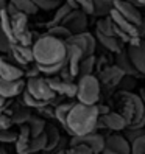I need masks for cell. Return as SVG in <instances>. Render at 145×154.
<instances>
[{"instance_id": "22", "label": "cell", "mask_w": 145, "mask_h": 154, "mask_svg": "<svg viewBox=\"0 0 145 154\" xmlns=\"http://www.w3.org/2000/svg\"><path fill=\"white\" fill-rule=\"evenodd\" d=\"M44 134H45V137H47V145H45L44 151H55V148L61 143L59 129L53 123H47L45 125V129H44Z\"/></svg>"}, {"instance_id": "40", "label": "cell", "mask_w": 145, "mask_h": 154, "mask_svg": "<svg viewBox=\"0 0 145 154\" xmlns=\"http://www.w3.org/2000/svg\"><path fill=\"white\" fill-rule=\"evenodd\" d=\"M64 3H67L70 8H77V2H75V0H64Z\"/></svg>"}, {"instance_id": "2", "label": "cell", "mask_w": 145, "mask_h": 154, "mask_svg": "<svg viewBox=\"0 0 145 154\" xmlns=\"http://www.w3.org/2000/svg\"><path fill=\"white\" fill-rule=\"evenodd\" d=\"M33 59L36 64H58L66 61V41L53 38L50 34H42L41 38L31 45Z\"/></svg>"}, {"instance_id": "32", "label": "cell", "mask_w": 145, "mask_h": 154, "mask_svg": "<svg viewBox=\"0 0 145 154\" xmlns=\"http://www.w3.org/2000/svg\"><path fill=\"white\" fill-rule=\"evenodd\" d=\"M47 34L53 36V38H58V39H61V41H66L69 36H70V31H69L62 23H58V25L49 26V28H47Z\"/></svg>"}, {"instance_id": "42", "label": "cell", "mask_w": 145, "mask_h": 154, "mask_svg": "<svg viewBox=\"0 0 145 154\" xmlns=\"http://www.w3.org/2000/svg\"><path fill=\"white\" fill-rule=\"evenodd\" d=\"M125 2H128V3H133V5H136L137 8H140V5H139V2H137V0H125Z\"/></svg>"}, {"instance_id": "37", "label": "cell", "mask_w": 145, "mask_h": 154, "mask_svg": "<svg viewBox=\"0 0 145 154\" xmlns=\"http://www.w3.org/2000/svg\"><path fill=\"white\" fill-rule=\"evenodd\" d=\"M66 154H94V151L86 145H72L69 149H66Z\"/></svg>"}, {"instance_id": "27", "label": "cell", "mask_w": 145, "mask_h": 154, "mask_svg": "<svg viewBox=\"0 0 145 154\" xmlns=\"http://www.w3.org/2000/svg\"><path fill=\"white\" fill-rule=\"evenodd\" d=\"M97 66V59L94 55H89V56H83L80 62V69H78V75L83 76V75H92V72Z\"/></svg>"}, {"instance_id": "10", "label": "cell", "mask_w": 145, "mask_h": 154, "mask_svg": "<svg viewBox=\"0 0 145 154\" xmlns=\"http://www.w3.org/2000/svg\"><path fill=\"white\" fill-rule=\"evenodd\" d=\"M102 154H131L130 142L122 134H109L108 137H105Z\"/></svg>"}, {"instance_id": "35", "label": "cell", "mask_w": 145, "mask_h": 154, "mask_svg": "<svg viewBox=\"0 0 145 154\" xmlns=\"http://www.w3.org/2000/svg\"><path fill=\"white\" fill-rule=\"evenodd\" d=\"M130 148H131V154H145V134L130 142Z\"/></svg>"}, {"instance_id": "44", "label": "cell", "mask_w": 145, "mask_h": 154, "mask_svg": "<svg viewBox=\"0 0 145 154\" xmlns=\"http://www.w3.org/2000/svg\"><path fill=\"white\" fill-rule=\"evenodd\" d=\"M56 149H58V148H56ZM56 154H66V149H61V148H59V149L56 151Z\"/></svg>"}, {"instance_id": "43", "label": "cell", "mask_w": 145, "mask_h": 154, "mask_svg": "<svg viewBox=\"0 0 145 154\" xmlns=\"http://www.w3.org/2000/svg\"><path fill=\"white\" fill-rule=\"evenodd\" d=\"M0 154H8V151H6V149L2 146V145H0Z\"/></svg>"}, {"instance_id": "25", "label": "cell", "mask_w": 145, "mask_h": 154, "mask_svg": "<svg viewBox=\"0 0 145 154\" xmlns=\"http://www.w3.org/2000/svg\"><path fill=\"white\" fill-rule=\"evenodd\" d=\"M27 125H28V129H30V135H31V137H36V135H39V134L44 132L45 125H47V123H45V120L42 119V117L31 114V117L28 119Z\"/></svg>"}, {"instance_id": "16", "label": "cell", "mask_w": 145, "mask_h": 154, "mask_svg": "<svg viewBox=\"0 0 145 154\" xmlns=\"http://www.w3.org/2000/svg\"><path fill=\"white\" fill-rule=\"evenodd\" d=\"M47 83L52 87L53 92L61 95V97L75 98V95H77V84H74L72 81L61 79L58 75L56 76H47Z\"/></svg>"}, {"instance_id": "19", "label": "cell", "mask_w": 145, "mask_h": 154, "mask_svg": "<svg viewBox=\"0 0 145 154\" xmlns=\"http://www.w3.org/2000/svg\"><path fill=\"white\" fill-rule=\"evenodd\" d=\"M25 89L24 79H3L0 78V97L2 98H14Z\"/></svg>"}, {"instance_id": "15", "label": "cell", "mask_w": 145, "mask_h": 154, "mask_svg": "<svg viewBox=\"0 0 145 154\" xmlns=\"http://www.w3.org/2000/svg\"><path fill=\"white\" fill-rule=\"evenodd\" d=\"M126 53H128L133 66L137 69L142 76H145V41L140 39L136 44H130V47L126 48Z\"/></svg>"}, {"instance_id": "5", "label": "cell", "mask_w": 145, "mask_h": 154, "mask_svg": "<svg viewBox=\"0 0 145 154\" xmlns=\"http://www.w3.org/2000/svg\"><path fill=\"white\" fill-rule=\"evenodd\" d=\"M102 95V87L98 83V78L94 75H83L80 76L77 83V95L75 98L80 103L84 104H97Z\"/></svg>"}, {"instance_id": "21", "label": "cell", "mask_w": 145, "mask_h": 154, "mask_svg": "<svg viewBox=\"0 0 145 154\" xmlns=\"http://www.w3.org/2000/svg\"><path fill=\"white\" fill-rule=\"evenodd\" d=\"M115 66L119 67V69H122L125 75L133 76V78L134 76L142 78V75L137 72V69L133 66V62H131V59L128 56V53H126V50H123V48L119 53H115Z\"/></svg>"}, {"instance_id": "24", "label": "cell", "mask_w": 145, "mask_h": 154, "mask_svg": "<svg viewBox=\"0 0 145 154\" xmlns=\"http://www.w3.org/2000/svg\"><path fill=\"white\" fill-rule=\"evenodd\" d=\"M11 122L13 125H25L27 122H28V119L31 117V109L30 107H27L25 104L20 106V107H16V109L11 111Z\"/></svg>"}, {"instance_id": "13", "label": "cell", "mask_w": 145, "mask_h": 154, "mask_svg": "<svg viewBox=\"0 0 145 154\" xmlns=\"http://www.w3.org/2000/svg\"><path fill=\"white\" fill-rule=\"evenodd\" d=\"M8 55L13 58L14 64H17L19 67H27V66H30L31 62H34L31 45H22V44L13 42Z\"/></svg>"}, {"instance_id": "9", "label": "cell", "mask_w": 145, "mask_h": 154, "mask_svg": "<svg viewBox=\"0 0 145 154\" xmlns=\"http://www.w3.org/2000/svg\"><path fill=\"white\" fill-rule=\"evenodd\" d=\"M61 23L70 31V34L86 31V28H87V14L84 11H81L80 8H74V10L69 11V14L64 17V20H62Z\"/></svg>"}, {"instance_id": "18", "label": "cell", "mask_w": 145, "mask_h": 154, "mask_svg": "<svg viewBox=\"0 0 145 154\" xmlns=\"http://www.w3.org/2000/svg\"><path fill=\"white\" fill-rule=\"evenodd\" d=\"M66 47H67V53H66V67L70 72L72 76H78V69H80V62L83 59V51H81L77 45L74 44H67L66 42Z\"/></svg>"}, {"instance_id": "30", "label": "cell", "mask_w": 145, "mask_h": 154, "mask_svg": "<svg viewBox=\"0 0 145 154\" xmlns=\"http://www.w3.org/2000/svg\"><path fill=\"white\" fill-rule=\"evenodd\" d=\"M70 10H74V8H70L67 3H61L58 8H55V16H53V17H52V20L47 23V28H49V26H53V25L61 23L62 20H64V17L69 14Z\"/></svg>"}, {"instance_id": "29", "label": "cell", "mask_w": 145, "mask_h": 154, "mask_svg": "<svg viewBox=\"0 0 145 154\" xmlns=\"http://www.w3.org/2000/svg\"><path fill=\"white\" fill-rule=\"evenodd\" d=\"M112 2L114 0H92L94 5V14L105 17L109 14V11L112 10Z\"/></svg>"}, {"instance_id": "20", "label": "cell", "mask_w": 145, "mask_h": 154, "mask_svg": "<svg viewBox=\"0 0 145 154\" xmlns=\"http://www.w3.org/2000/svg\"><path fill=\"white\" fill-rule=\"evenodd\" d=\"M25 72L14 62L6 61L5 58H0V78L3 79H22Z\"/></svg>"}, {"instance_id": "11", "label": "cell", "mask_w": 145, "mask_h": 154, "mask_svg": "<svg viewBox=\"0 0 145 154\" xmlns=\"http://www.w3.org/2000/svg\"><path fill=\"white\" fill-rule=\"evenodd\" d=\"M67 44H74L77 47L83 51L84 56H89V55H94L95 51V47H97V39L95 36H92L87 31H81V33H77V34H70L69 38L66 39Z\"/></svg>"}, {"instance_id": "3", "label": "cell", "mask_w": 145, "mask_h": 154, "mask_svg": "<svg viewBox=\"0 0 145 154\" xmlns=\"http://www.w3.org/2000/svg\"><path fill=\"white\" fill-rule=\"evenodd\" d=\"M117 104L126 126H145V101L139 95L131 90H120L117 95Z\"/></svg>"}, {"instance_id": "41", "label": "cell", "mask_w": 145, "mask_h": 154, "mask_svg": "<svg viewBox=\"0 0 145 154\" xmlns=\"http://www.w3.org/2000/svg\"><path fill=\"white\" fill-rule=\"evenodd\" d=\"M6 5H8V0H0V10L6 8Z\"/></svg>"}, {"instance_id": "36", "label": "cell", "mask_w": 145, "mask_h": 154, "mask_svg": "<svg viewBox=\"0 0 145 154\" xmlns=\"http://www.w3.org/2000/svg\"><path fill=\"white\" fill-rule=\"evenodd\" d=\"M17 139V132L10 129H0V143H14Z\"/></svg>"}, {"instance_id": "34", "label": "cell", "mask_w": 145, "mask_h": 154, "mask_svg": "<svg viewBox=\"0 0 145 154\" xmlns=\"http://www.w3.org/2000/svg\"><path fill=\"white\" fill-rule=\"evenodd\" d=\"M31 2L38 6V10H44V11H52L58 8L62 0H31Z\"/></svg>"}, {"instance_id": "17", "label": "cell", "mask_w": 145, "mask_h": 154, "mask_svg": "<svg viewBox=\"0 0 145 154\" xmlns=\"http://www.w3.org/2000/svg\"><path fill=\"white\" fill-rule=\"evenodd\" d=\"M98 126H105L106 129H111L114 132H120L126 128V122L119 112H106L98 117Z\"/></svg>"}, {"instance_id": "23", "label": "cell", "mask_w": 145, "mask_h": 154, "mask_svg": "<svg viewBox=\"0 0 145 154\" xmlns=\"http://www.w3.org/2000/svg\"><path fill=\"white\" fill-rule=\"evenodd\" d=\"M95 39L102 44V47H105L106 50H109L111 53H119L122 50V44L120 39L115 36H109V34H103L95 31Z\"/></svg>"}, {"instance_id": "7", "label": "cell", "mask_w": 145, "mask_h": 154, "mask_svg": "<svg viewBox=\"0 0 145 154\" xmlns=\"http://www.w3.org/2000/svg\"><path fill=\"white\" fill-rule=\"evenodd\" d=\"M25 90L36 100H39V101L50 103L53 98H56V94L52 90V87L47 83V78L44 76L28 78L25 81Z\"/></svg>"}, {"instance_id": "1", "label": "cell", "mask_w": 145, "mask_h": 154, "mask_svg": "<svg viewBox=\"0 0 145 154\" xmlns=\"http://www.w3.org/2000/svg\"><path fill=\"white\" fill-rule=\"evenodd\" d=\"M98 107L97 104H84V103H74L67 114L64 129L70 135H84L94 132L98 128Z\"/></svg>"}, {"instance_id": "31", "label": "cell", "mask_w": 145, "mask_h": 154, "mask_svg": "<svg viewBox=\"0 0 145 154\" xmlns=\"http://www.w3.org/2000/svg\"><path fill=\"white\" fill-rule=\"evenodd\" d=\"M74 103H61L58 106H55V109H53V117L62 125V128H64L66 125V119H67V114L70 111V107Z\"/></svg>"}, {"instance_id": "8", "label": "cell", "mask_w": 145, "mask_h": 154, "mask_svg": "<svg viewBox=\"0 0 145 154\" xmlns=\"http://www.w3.org/2000/svg\"><path fill=\"white\" fill-rule=\"evenodd\" d=\"M123 76H125L123 70L119 69L115 64L114 66H106L105 69L100 70L98 83H100V87L105 89L106 92H112L114 89L119 87V83L122 81Z\"/></svg>"}, {"instance_id": "28", "label": "cell", "mask_w": 145, "mask_h": 154, "mask_svg": "<svg viewBox=\"0 0 145 154\" xmlns=\"http://www.w3.org/2000/svg\"><path fill=\"white\" fill-rule=\"evenodd\" d=\"M64 66H66V61L64 62H58V64H36L39 73H42L45 76H56V75H59V72L62 70Z\"/></svg>"}, {"instance_id": "33", "label": "cell", "mask_w": 145, "mask_h": 154, "mask_svg": "<svg viewBox=\"0 0 145 154\" xmlns=\"http://www.w3.org/2000/svg\"><path fill=\"white\" fill-rule=\"evenodd\" d=\"M22 103L27 107H30V109H39V107L49 104V103H45V101H39V100H36L34 97H31L28 92H27L25 89L22 90Z\"/></svg>"}, {"instance_id": "38", "label": "cell", "mask_w": 145, "mask_h": 154, "mask_svg": "<svg viewBox=\"0 0 145 154\" xmlns=\"http://www.w3.org/2000/svg\"><path fill=\"white\" fill-rule=\"evenodd\" d=\"M11 39L3 33V30L0 28V53H8L11 48Z\"/></svg>"}, {"instance_id": "39", "label": "cell", "mask_w": 145, "mask_h": 154, "mask_svg": "<svg viewBox=\"0 0 145 154\" xmlns=\"http://www.w3.org/2000/svg\"><path fill=\"white\" fill-rule=\"evenodd\" d=\"M75 2H77V8H80L81 11H84L87 16L89 14H94L92 0H75Z\"/></svg>"}, {"instance_id": "6", "label": "cell", "mask_w": 145, "mask_h": 154, "mask_svg": "<svg viewBox=\"0 0 145 154\" xmlns=\"http://www.w3.org/2000/svg\"><path fill=\"white\" fill-rule=\"evenodd\" d=\"M11 17V31H13V42L22 45H33V34L28 30V16L17 11Z\"/></svg>"}, {"instance_id": "14", "label": "cell", "mask_w": 145, "mask_h": 154, "mask_svg": "<svg viewBox=\"0 0 145 154\" xmlns=\"http://www.w3.org/2000/svg\"><path fill=\"white\" fill-rule=\"evenodd\" d=\"M112 8L120 16H123L126 20H130L134 25H139L140 20H142V17H143L137 6L133 5V3L125 2V0H114V2H112Z\"/></svg>"}, {"instance_id": "45", "label": "cell", "mask_w": 145, "mask_h": 154, "mask_svg": "<svg viewBox=\"0 0 145 154\" xmlns=\"http://www.w3.org/2000/svg\"><path fill=\"white\" fill-rule=\"evenodd\" d=\"M137 2H139L140 6H145V0H137Z\"/></svg>"}, {"instance_id": "12", "label": "cell", "mask_w": 145, "mask_h": 154, "mask_svg": "<svg viewBox=\"0 0 145 154\" xmlns=\"http://www.w3.org/2000/svg\"><path fill=\"white\" fill-rule=\"evenodd\" d=\"M72 145H86L87 148L94 151V154H102L103 146H105V137L95 131L84 135H72L70 146Z\"/></svg>"}, {"instance_id": "4", "label": "cell", "mask_w": 145, "mask_h": 154, "mask_svg": "<svg viewBox=\"0 0 145 154\" xmlns=\"http://www.w3.org/2000/svg\"><path fill=\"white\" fill-rule=\"evenodd\" d=\"M109 19L112 22V28H114V34L119 38L122 42H126V44H136L139 42L142 38L139 34V30H137V25L131 23L130 20H126L123 16H120L117 13L114 8L109 11Z\"/></svg>"}, {"instance_id": "26", "label": "cell", "mask_w": 145, "mask_h": 154, "mask_svg": "<svg viewBox=\"0 0 145 154\" xmlns=\"http://www.w3.org/2000/svg\"><path fill=\"white\" fill-rule=\"evenodd\" d=\"M17 11H20L27 16H31L38 13V6H36L31 0H8Z\"/></svg>"}]
</instances>
